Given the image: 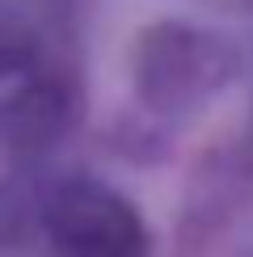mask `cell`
I'll list each match as a JSON object with an SVG mask.
<instances>
[{"mask_svg": "<svg viewBox=\"0 0 253 257\" xmlns=\"http://www.w3.org/2000/svg\"><path fill=\"white\" fill-rule=\"evenodd\" d=\"M68 236L84 244V249H110V253H118L122 249V240H131V219L122 215L114 202H97V198H89L84 207L76 211H68Z\"/></svg>", "mask_w": 253, "mask_h": 257, "instance_id": "obj_1", "label": "cell"}]
</instances>
